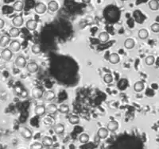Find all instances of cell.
Returning a JSON list of instances; mask_svg holds the SVG:
<instances>
[{
	"label": "cell",
	"mask_w": 159,
	"mask_h": 149,
	"mask_svg": "<svg viewBox=\"0 0 159 149\" xmlns=\"http://www.w3.org/2000/svg\"><path fill=\"white\" fill-rule=\"evenodd\" d=\"M14 64H15V66H16V67H18V68H25V66L27 65L25 57H22V56H19V57H18L16 59H15V61H14Z\"/></svg>",
	"instance_id": "1"
},
{
	"label": "cell",
	"mask_w": 159,
	"mask_h": 149,
	"mask_svg": "<svg viewBox=\"0 0 159 149\" xmlns=\"http://www.w3.org/2000/svg\"><path fill=\"white\" fill-rule=\"evenodd\" d=\"M32 96L35 99H39L43 96L42 89L40 88L38 86H36L32 90Z\"/></svg>",
	"instance_id": "2"
},
{
	"label": "cell",
	"mask_w": 159,
	"mask_h": 149,
	"mask_svg": "<svg viewBox=\"0 0 159 149\" xmlns=\"http://www.w3.org/2000/svg\"><path fill=\"white\" fill-rule=\"evenodd\" d=\"M34 113L37 116L42 117L46 113V107L44 105H38L34 109Z\"/></svg>",
	"instance_id": "3"
},
{
	"label": "cell",
	"mask_w": 159,
	"mask_h": 149,
	"mask_svg": "<svg viewBox=\"0 0 159 149\" xmlns=\"http://www.w3.org/2000/svg\"><path fill=\"white\" fill-rule=\"evenodd\" d=\"M13 53V52H12L10 49H5L2 52L1 57H2V58L3 59L4 61H10L11 58H12V56H13V53Z\"/></svg>",
	"instance_id": "4"
},
{
	"label": "cell",
	"mask_w": 159,
	"mask_h": 149,
	"mask_svg": "<svg viewBox=\"0 0 159 149\" xmlns=\"http://www.w3.org/2000/svg\"><path fill=\"white\" fill-rule=\"evenodd\" d=\"M47 10V7L46 6V4H44L43 3H38L35 6V12L38 14H42Z\"/></svg>",
	"instance_id": "5"
},
{
	"label": "cell",
	"mask_w": 159,
	"mask_h": 149,
	"mask_svg": "<svg viewBox=\"0 0 159 149\" xmlns=\"http://www.w3.org/2000/svg\"><path fill=\"white\" fill-rule=\"evenodd\" d=\"M108 131H109V130L107 129V128H100L98 129L96 135L98 136L101 140H104V139H106L107 137V136H108Z\"/></svg>",
	"instance_id": "6"
},
{
	"label": "cell",
	"mask_w": 159,
	"mask_h": 149,
	"mask_svg": "<svg viewBox=\"0 0 159 149\" xmlns=\"http://www.w3.org/2000/svg\"><path fill=\"white\" fill-rule=\"evenodd\" d=\"M20 132H21V135L22 136V137H24L26 140H30V139L32 138L33 134H32V132L30 129L23 127V128H21Z\"/></svg>",
	"instance_id": "7"
},
{
	"label": "cell",
	"mask_w": 159,
	"mask_h": 149,
	"mask_svg": "<svg viewBox=\"0 0 159 149\" xmlns=\"http://www.w3.org/2000/svg\"><path fill=\"white\" fill-rule=\"evenodd\" d=\"M10 49L14 53H18L19 50L21 49V44L18 41H13L10 44Z\"/></svg>",
	"instance_id": "8"
},
{
	"label": "cell",
	"mask_w": 159,
	"mask_h": 149,
	"mask_svg": "<svg viewBox=\"0 0 159 149\" xmlns=\"http://www.w3.org/2000/svg\"><path fill=\"white\" fill-rule=\"evenodd\" d=\"M57 110H58V108H57V105L53 104V103L48 105V106L46 107V113L50 115L55 114L57 112Z\"/></svg>",
	"instance_id": "9"
},
{
	"label": "cell",
	"mask_w": 159,
	"mask_h": 149,
	"mask_svg": "<svg viewBox=\"0 0 159 149\" xmlns=\"http://www.w3.org/2000/svg\"><path fill=\"white\" fill-rule=\"evenodd\" d=\"M25 26H26L27 29L30 30V31H33V30H35L36 28H37V26H38V22H37V21H35V20H34V19H30V20L26 21Z\"/></svg>",
	"instance_id": "10"
},
{
	"label": "cell",
	"mask_w": 159,
	"mask_h": 149,
	"mask_svg": "<svg viewBox=\"0 0 159 149\" xmlns=\"http://www.w3.org/2000/svg\"><path fill=\"white\" fill-rule=\"evenodd\" d=\"M26 69L30 73H35V72L38 71V65L36 64V63H34V62H31V63L27 64V65H26Z\"/></svg>",
	"instance_id": "11"
},
{
	"label": "cell",
	"mask_w": 159,
	"mask_h": 149,
	"mask_svg": "<svg viewBox=\"0 0 159 149\" xmlns=\"http://www.w3.org/2000/svg\"><path fill=\"white\" fill-rule=\"evenodd\" d=\"M23 22H24V20H23L22 17L20 16V15L15 16L13 18V20H12V23H13V25L15 27H20V26H21L22 24H23Z\"/></svg>",
	"instance_id": "12"
},
{
	"label": "cell",
	"mask_w": 159,
	"mask_h": 149,
	"mask_svg": "<svg viewBox=\"0 0 159 149\" xmlns=\"http://www.w3.org/2000/svg\"><path fill=\"white\" fill-rule=\"evenodd\" d=\"M10 41H11V36L5 34L0 38V46L4 48L10 43Z\"/></svg>",
	"instance_id": "13"
},
{
	"label": "cell",
	"mask_w": 159,
	"mask_h": 149,
	"mask_svg": "<svg viewBox=\"0 0 159 149\" xmlns=\"http://www.w3.org/2000/svg\"><path fill=\"white\" fill-rule=\"evenodd\" d=\"M108 61L111 64H116L119 63V61H120V58H119V56L117 53H111L108 57Z\"/></svg>",
	"instance_id": "14"
},
{
	"label": "cell",
	"mask_w": 159,
	"mask_h": 149,
	"mask_svg": "<svg viewBox=\"0 0 159 149\" xmlns=\"http://www.w3.org/2000/svg\"><path fill=\"white\" fill-rule=\"evenodd\" d=\"M42 144L44 147L50 148V147H51L53 144V139L51 138L50 136H44L42 139Z\"/></svg>",
	"instance_id": "15"
},
{
	"label": "cell",
	"mask_w": 159,
	"mask_h": 149,
	"mask_svg": "<svg viewBox=\"0 0 159 149\" xmlns=\"http://www.w3.org/2000/svg\"><path fill=\"white\" fill-rule=\"evenodd\" d=\"M145 88V83L142 81H138L134 83V90L135 92H141Z\"/></svg>",
	"instance_id": "16"
},
{
	"label": "cell",
	"mask_w": 159,
	"mask_h": 149,
	"mask_svg": "<svg viewBox=\"0 0 159 149\" xmlns=\"http://www.w3.org/2000/svg\"><path fill=\"white\" fill-rule=\"evenodd\" d=\"M53 131H54V132L56 134L60 135V134H62L64 132V126L63 125V124L58 123V124H55L53 126Z\"/></svg>",
	"instance_id": "17"
},
{
	"label": "cell",
	"mask_w": 159,
	"mask_h": 149,
	"mask_svg": "<svg viewBox=\"0 0 159 149\" xmlns=\"http://www.w3.org/2000/svg\"><path fill=\"white\" fill-rule=\"evenodd\" d=\"M107 128L111 132L116 131L117 129L119 128V123L116 121H111L107 124Z\"/></svg>",
	"instance_id": "18"
},
{
	"label": "cell",
	"mask_w": 159,
	"mask_h": 149,
	"mask_svg": "<svg viewBox=\"0 0 159 149\" xmlns=\"http://www.w3.org/2000/svg\"><path fill=\"white\" fill-rule=\"evenodd\" d=\"M149 8L151 11H158L159 9V3L158 0H150L148 3Z\"/></svg>",
	"instance_id": "19"
},
{
	"label": "cell",
	"mask_w": 159,
	"mask_h": 149,
	"mask_svg": "<svg viewBox=\"0 0 159 149\" xmlns=\"http://www.w3.org/2000/svg\"><path fill=\"white\" fill-rule=\"evenodd\" d=\"M48 8H49V10L52 11V12H56V11L58 10L59 6H58V3H57L56 1L52 0V1H50V3H49V4H48Z\"/></svg>",
	"instance_id": "20"
},
{
	"label": "cell",
	"mask_w": 159,
	"mask_h": 149,
	"mask_svg": "<svg viewBox=\"0 0 159 149\" xmlns=\"http://www.w3.org/2000/svg\"><path fill=\"white\" fill-rule=\"evenodd\" d=\"M138 37L141 40H146V38H148L149 37V32L147 31V29H141L138 33Z\"/></svg>",
	"instance_id": "21"
},
{
	"label": "cell",
	"mask_w": 159,
	"mask_h": 149,
	"mask_svg": "<svg viewBox=\"0 0 159 149\" xmlns=\"http://www.w3.org/2000/svg\"><path fill=\"white\" fill-rule=\"evenodd\" d=\"M24 8V3L21 1H16L13 5V9L15 11H21Z\"/></svg>",
	"instance_id": "22"
},
{
	"label": "cell",
	"mask_w": 159,
	"mask_h": 149,
	"mask_svg": "<svg viewBox=\"0 0 159 149\" xmlns=\"http://www.w3.org/2000/svg\"><path fill=\"white\" fill-rule=\"evenodd\" d=\"M55 96H56L55 95V93L53 92V90H48V91H46V94H45L44 98H45V100H46V101L50 102V101L54 99Z\"/></svg>",
	"instance_id": "23"
},
{
	"label": "cell",
	"mask_w": 159,
	"mask_h": 149,
	"mask_svg": "<svg viewBox=\"0 0 159 149\" xmlns=\"http://www.w3.org/2000/svg\"><path fill=\"white\" fill-rule=\"evenodd\" d=\"M99 39L101 42L106 43L107 41H109L110 36L107 32H102L99 34Z\"/></svg>",
	"instance_id": "24"
},
{
	"label": "cell",
	"mask_w": 159,
	"mask_h": 149,
	"mask_svg": "<svg viewBox=\"0 0 159 149\" xmlns=\"http://www.w3.org/2000/svg\"><path fill=\"white\" fill-rule=\"evenodd\" d=\"M135 45V42L133 39L131 38H128L125 41V43H124V46L127 48V49H132L133 48Z\"/></svg>",
	"instance_id": "25"
},
{
	"label": "cell",
	"mask_w": 159,
	"mask_h": 149,
	"mask_svg": "<svg viewBox=\"0 0 159 149\" xmlns=\"http://www.w3.org/2000/svg\"><path fill=\"white\" fill-rule=\"evenodd\" d=\"M20 34V30L18 29V27H13L10 29L9 31V35L11 36V37H17Z\"/></svg>",
	"instance_id": "26"
},
{
	"label": "cell",
	"mask_w": 159,
	"mask_h": 149,
	"mask_svg": "<svg viewBox=\"0 0 159 149\" xmlns=\"http://www.w3.org/2000/svg\"><path fill=\"white\" fill-rule=\"evenodd\" d=\"M58 110L60 111L61 114H68L69 112V106H68L67 104H61L60 105V106L58 108Z\"/></svg>",
	"instance_id": "27"
},
{
	"label": "cell",
	"mask_w": 159,
	"mask_h": 149,
	"mask_svg": "<svg viewBox=\"0 0 159 149\" xmlns=\"http://www.w3.org/2000/svg\"><path fill=\"white\" fill-rule=\"evenodd\" d=\"M79 140L82 144H86L89 141V135L87 133H82L81 135L79 136Z\"/></svg>",
	"instance_id": "28"
},
{
	"label": "cell",
	"mask_w": 159,
	"mask_h": 149,
	"mask_svg": "<svg viewBox=\"0 0 159 149\" xmlns=\"http://www.w3.org/2000/svg\"><path fill=\"white\" fill-rule=\"evenodd\" d=\"M68 121L72 124H76L78 123H80V117L76 116V115H72V116L69 117Z\"/></svg>",
	"instance_id": "29"
},
{
	"label": "cell",
	"mask_w": 159,
	"mask_h": 149,
	"mask_svg": "<svg viewBox=\"0 0 159 149\" xmlns=\"http://www.w3.org/2000/svg\"><path fill=\"white\" fill-rule=\"evenodd\" d=\"M145 62L146 64H147L148 66H151V65H153V64H154V62H155V58H154V57L152 56V55H150V56H148V57L146 58Z\"/></svg>",
	"instance_id": "30"
},
{
	"label": "cell",
	"mask_w": 159,
	"mask_h": 149,
	"mask_svg": "<svg viewBox=\"0 0 159 149\" xmlns=\"http://www.w3.org/2000/svg\"><path fill=\"white\" fill-rule=\"evenodd\" d=\"M103 81H104L105 83H107V84L112 82H113V76H112V74H110V73H107V74H105L103 76Z\"/></svg>",
	"instance_id": "31"
},
{
	"label": "cell",
	"mask_w": 159,
	"mask_h": 149,
	"mask_svg": "<svg viewBox=\"0 0 159 149\" xmlns=\"http://www.w3.org/2000/svg\"><path fill=\"white\" fill-rule=\"evenodd\" d=\"M31 49H32V52H33V53H34V54L40 53H41V51H42L41 46L39 45L38 44H34V45H33Z\"/></svg>",
	"instance_id": "32"
},
{
	"label": "cell",
	"mask_w": 159,
	"mask_h": 149,
	"mask_svg": "<svg viewBox=\"0 0 159 149\" xmlns=\"http://www.w3.org/2000/svg\"><path fill=\"white\" fill-rule=\"evenodd\" d=\"M43 144L40 142H34V144H32L30 146V148L32 149H42L43 148Z\"/></svg>",
	"instance_id": "33"
},
{
	"label": "cell",
	"mask_w": 159,
	"mask_h": 149,
	"mask_svg": "<svg viewBox=\"0 0 159 149\" xmlns=\"http://www.w3.org/2000/svg\"><path fill=\"white\" fill-rule=\"evenodd\" d=\"M150 29H151V30H152V32L155 33H159V23H154L151 25L150 26Z\"/></svg>",
	"instance_id": "34"
},
{
	"label": "cell",
	"mask_w": 159,
	"mask_h": 149,
	"mask_svg": "<svg viewBox=\"0 0 159 149\" xmlns=\"http://www.w3.org/2000/svg\"><path fill=\"white\" fill-rule=\"evenodd\" d=\"M20 95H21L22 98H25V97H27V95H28V93H27V91H26L25 90L22 89V90H21Z\"/></svg>",
	"instance_id": "35"
},
{
	"label": "cell",
	"mask_w": 159,
	"mask_h": 149,
	"mask_svg": "<svg viewBox=\"0 0 159 149\" xmlns=\"http://www.w3.org/2000/svg\"><path fill=\"white\" fill-rule=\"evenodd\" d=\"M4 25H5V21H4L3 19H1V18H0V29L3 28Z\"/></svg>",
	"instance_id": "36"
},
{
	"label": "cell",
	"mask_w": 159,
	"mask_h": 149,
	"mask_svg": "<svg viewBox=\"0 0 159 149\" xmlns=\"http://www.w3.org/2000/svg\"><path fill=\"white\" fill-rule=\"evenodd\" d=\"M15 90H16V92L18 93V94H21V90H22V89L20 87V86H16V88H15Z\"/></svg>",
	"instance_id": "37"
},
{
	"label": "cell",
	"mask_w": 159,
	"mask_h": 149,
	"mask_svg": "<svg viewBox=\"0 0 159 149\" xmlns=\"http://www.w3.org/2000/svg\"><path fill=\"white\" fill-rule=\"evenodd\" d=\"M101 140V139L99 138V136H98L96 135L95 136V142L96 143V144H99V140Z\"/></svg>",
	"instance_id": "38"
},
{
	"label": "cell",
	"mask_w": 159,
	"mask_h": 149,
	"mask_svg": "<svg viewBox=\"0 0 159 149\" xmlns=\"http://www.w3.org/2000/svg\"><path fill=\"white\" fill-rule=\"evenodd\" d=\"M82 2H83L84 3L88 4V3H89L90 2H91V0H82Z\"/></svg>",
	"instance_id": "39"
}]
</instances>
